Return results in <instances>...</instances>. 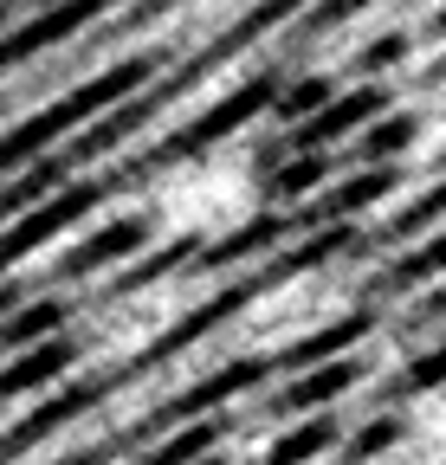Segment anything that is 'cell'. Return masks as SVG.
Wrapping results in <instances>:
<instances>
[{
  "label": "cell",
  "mask_w": 446,
  "mask_h": 465,
  "mask_svg": "<svg viewBox=\"0 0 446 465\" xmlns=\"http://www.w3.org/2000/svg\"><path fill=\"white\" fill-rule=\"evenodd\" d=\"M259 207V174L240 155H188L169 174H155L143 213L149 226L175 232V240H220V232H240Z\"/></svg>",
  "instance_id": "1"
},
{
  "label": "cell",
  "mask_w": 446,
  "mask_h": 465,
  "mask_svg": "<svg viewBox=\"0 0 446 465\" xmlns=\"http://www.w3.org/2000/svg\"><path fill=\"white\" fill-rule=\"evenodd\" d=\"M440 304H446V298H440Z\"/></svg>",
  "instance_id": "2"
}]
</instances>
